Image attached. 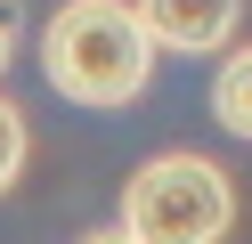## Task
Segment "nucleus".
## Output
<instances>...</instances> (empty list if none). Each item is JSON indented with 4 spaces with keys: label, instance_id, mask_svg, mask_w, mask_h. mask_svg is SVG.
<instances>
[{
    "label": "nucleus",
    "instance_id": "f257e3e1",
    "mask_svg": "<svg viewBox=\"0 0 252 244\" xmlns=\"http://www.w3.org/2000/svg\"><path fill=\"white\" fill-rule=\"evenodd\" d=\"M155 57L163 49L147 41L130 0H65L41 25V81L65 106H98V114L138 106L155 81Z\"/></svg>",
    "mask_w": 252,
    "mask_h": 244
},
{
    "label": "nucleus",
    "instance_id": "f03ea898",
    "mask_svg": "<svg viewBox=\"0 0 252 244\" xmlns=\"http://www.w3.org/2000/svg\"><path fill=\"white\" fill-rule=\"evenodd\" d=\"M122 236L130 244H220L236 228V187L212 155H147L130 179H122Z\"/></svg>",
    "mask_w": 252,
    "mask_h": 244
},
{
    "label": "nucleus",
    "instance_id": "7ed1b4c3",
    "mask_svg": "<svg viewBox=\"0 0 252 244\" xmlns=\"http://www.w3.org/2000/svg\"><path fill=\"white\" fill-rule=\"evenodd\" d=\"M130 8L147 25V41L171 49V57H212L244 25V0H130Z\"/></svg>",
    "mask_w": 252,
    "mask_h": 244
},
{
    "label": "nucleus",
    "instance_id": "20e7f679",
    "mask_svg": "<svg viewBox=\"0 0 252 244\" xmlns=\"http://www.w3.org/2000/svg\"><path fill=\"white\" fill-rule=\"evenodd\" d=\"M212 114H220V130L252 139V49H236V57L212 73Z\"/></svg>",
    "mask_w": 252,
    "mask_h": 244
},
{
    "label": "nucleus",
    "instance_id": "39448f33",
    "mask_svg": "<svg viewBox=\"0 0 252 244\" xmlns=\"http://www.w3.org/2000/svg\"><path fill=\"white\" fill-rule=\"evenodd\" d=\"M25 155H33V130H25V114H17V98L0 90V195L25 179Z\"/></svg>",
    "mask_w": 252,
    "mask_h": 244
},
{
    "label": "nucleus",
    "instance_id": "423d86ee",
    "mask_svg": "<svg viewBox=\"0 0 252 244\" xmlns=\"http://www.w3.org/2000/svg\"><path fill=\"white\" fill-rule=\"evenodd\" d=\"M17 41H25V0H0V73H8Z\"/></svg>",
    "mask_w": 252,
    "mask_h": 244
},
{
    "label": "nucleus",
    "instance_id": "0eeeda50",
    "mask_svg": "<svg viewBox=\"0 0 252 244\" xmlns=\"http://www.w3.org/2000/svg\"><path fill=\"white\" fill-rule=\"evenodd\" d=\"M82 244H130V236H122V228H90Z\"/></svg>",
    "mask_w": 252,
    "mask_h": 244
}]
</instances>
